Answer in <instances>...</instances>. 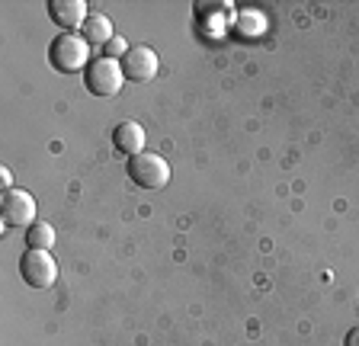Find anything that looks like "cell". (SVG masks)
<instances>
[{"label": "cell", "mask_w": 359, "mask_h": 346, "mask_svg": "<svg viewBox=\"0 0 359 346\" xmlns=\"http://www.w3.org/2000/svg\"><path fill=\"white\" fill-rule=\"evenodd\" d=\"M48 61L52 68L65 71V74H74V71H87L90 64V42L83 36H74V32H61V36L52 39L48 46Z\"/></svg>", "instance_id": "6da1fadb"}, {"label": "cell", "mask_w": 359, "mask_h": 346, "mask_svg": "<svg viewBox=\"0 0 359 346\" xmlns=\"http://www.w3.org/2000/svg\"><path fill=\"white\" fill-rule=\"evenodd\" d=\"M122 81H126V74H122V64L112 58H97L90 61L87 71H83V83H87V90L93 93V97H116L122 87Z\"/></svg>", "instance_id": "7a4b0ae2"}, {"label": "cell", "mask_w": 359, "mask_h": 346, "mask_svg": "<svg viewBox=\"0 0 359 346\" xmlns=\"http://www.w3.org/2000/svg\"><path fill=\"white\" fill-rule=\"evenodd\" d=\"M128 177L142 189H164L167 183H170V167H167L164 158L144 151L138 158H128Z\"/></svg>", "instance_id": "3957f363"}, {"label": "cell", "mask_w": 359, "mask_h": 346, "mask_svg": "<svg viewBox=\"0 0 359 346\" xmlns=\"http://www.w3.org/2000/svg\"><path fill=\"white\" fill-rule=\"evenodd\" d=\"M20 276L26 286L32 289H48L58 279V266H55L52 254L48 250H29L20 256Z\"/></svg>", "instance_id": "277c9868"}, {"label": "cell", "mask_w": 359, "mask_h": 346, "mask_svg": "<svg viewBox=\"0 0 359 346\" xmlns=\"http://www.w3.org/2000/svg\"><path fill=\"white\" fill-rule=\"evenodd\" d=\"M122 74L126 81L135 83H144L157 74V52L151 46H128V52L122 55Z\"/></svg>", "instance_id": "5b68a950"}, {"label": "cell", "mask_w": 359, "mask_h": 346, "mask_svg": "<svg viewBox=\"0 0 359 346\" xmlns=\"http://www.w3.org/2000/svg\"><path fill=\"white\" fill-rule=\"evenodd\" d=\"M0 215L7 221V228H20L32 225L36 219V202H32L29 193H22V189H7L4 196H0Z\"/></svg>", "instance_id": "8992f818"}, {"label": "cell", "mask_w": 359, "mask_h": 346, "mask_svg": "<svg viewBox=\"0 0 359 346\" xmlns=\"http://www.w3.org/2000/svg\"><path fill=\"white\" fill-rule=\"evenodd\" d=\"M112 144L126 158H138V154H144V128L132 119L119 122V125L112 128Z\"/></svg>", "instance_id": "52a82bcc"}, {"label": "cell", "mask_w": 359, "mask_h": 346, "mask_svg": "<svg viewBox=\"0 0 359 346\" xmlns=\"http://www.w3.org/2000/svg\"><path fill=\"white\" fill-rule=\"evenodd\" d=\"M48 16L61 29H74V26H83L87 23V4L83 0H48Z\"/></svg>", "instance_id": "ba28073f"}, {"label": "cell", "mask_w": 359, "mask_h": 346, "mask_svg": "<svg viewBox=\"0 0 359 346\" xmlns=\"http://www.w3.org/2000/svg\"><path fill=\"white\" fill-rule=\"evenodd\" d=\"M83 39H87L90 46H106V42H112V23H109V16L106 13H90L87 16V23L81 26Z\"/></svg>", "instance_id": "9c48e42d"}, {"label": "cell", "mask_w": 359, "mask_h": 346, "mask_svg": "<svg viewBox=\"0 0 359 346\" xmlns=\"http://www.w3.org/2000/svg\"><path fill=\"white\" fill-rule=\"evenodd\" d=\"M26 244H29V250H48L55 244V228L48 221H32L26 228Z\"/></svg>", "instance_id": "30bf717a"}, {"label": "cell", "mask_w": 359, "mask_h": 346, "mask_svg": "<svg viewBox=\"0 0 359 346\" xmlns=\"http://www.w3.org/2000/svg\"><path fill=\"white\" fill-rule=\"evenodd\" d=\"M260 29H263V16L257 13V10H241V16H238V32H244V36H257Z\"/></svg>", "instance_id": "8fae6325"}, {"label": "cell", "mask_w": 359, "mask_h": 346, "mask_svg": "<svg viewBox=\"0 0 359 346\" xmlns=\"http://www.w3.org/2000/svg\"><path fill=\"white\" fill-rule=\"evenodd\" d=\"M126 52H128V46L122 42V39H112V42H106V58L116 61V58H122Z\"/></svg>", "instance_id": "7c38bea8"}, {"label": "cell", "mask_w": 359, "mask_h": 346, "mask_svg": "<svg viewBox=\"0 0 359 346\" xmlns=\"http://www.w3.org/2000/svg\"><path fill=\"white\" fill-rule=\"evenodd\" d=\"M344 346H359V327H353V331H350V333H346Z\"/></svg>", "instance_id": "4fadbf2b"}]
</instances>
